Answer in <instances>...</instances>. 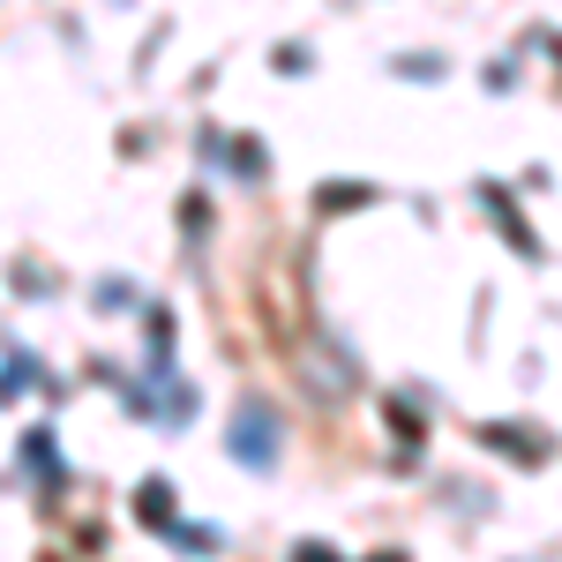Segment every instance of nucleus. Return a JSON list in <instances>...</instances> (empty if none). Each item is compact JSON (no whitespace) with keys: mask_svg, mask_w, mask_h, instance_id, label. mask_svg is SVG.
Here are the masks:
<instances>
[{"mask_svg":"<svg viewBox=\"0 0 562 562\" xmlns=\"http://www.w3.org/2000/svg\"><path fill=\"white\" fill-rule=\"evenodd\" d=\"M262 428H270V420H262V405H248V413H240V428H233V458L270 465V442H262Z\"/></svg>","mask_w":562,"mask_h":562,"instance_id":"f257e3e1","label":"nucleus"},{"mask_svg":"<svg viewBox=\"0 0 562 562\" xmlns=\"http://www.w3.org/2000/svg\"><path fill=\"white\" fill-rule=\"evenodd\" d=\"M135 510H143V518H150V525H173V487H166V480H150Z\"/></svg>","mask_w":562,"mask_h":562,"instance_id":"f03ea898","label":"nucleus"}]
</instances>
